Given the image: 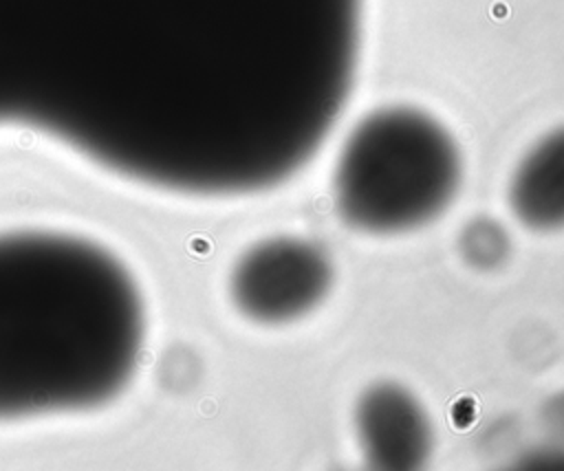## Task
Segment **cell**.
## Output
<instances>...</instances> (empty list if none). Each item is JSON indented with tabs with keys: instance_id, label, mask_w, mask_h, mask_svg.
<instances>
[{
	"instance_id": "1",
	"label": "cell",
	"mask_w": 564,
	"mask_h": 471,
	"mask_svg": "<svg viewBox=\"0 0 564 471\" xmlns=\"http://www.w3.org/2000/svg\"><path fill=\"white\" fill-rule=\"evenodd\" d=\"M361 0H0V75L90 163L183 196L302 169L359 62Z\"/></svg>"
},
{
	"instance_id": "2",
	"label": "cell",
	"mask_w": 564,
	"mask_h": 471,
	"mask_svg": "<svg viewBox=\"0 0 564 471\" xmlns=\"http://www.w3.org/2000/svg\"><path fill=\"white\" fill-rule=\"evenodd\" d=\"M139 286L106 249L66 233L0 236V420L101 407L134 376Z\"/></svg>"
},
{
	"instance_id": "3",
	"label": "cell",
	"mask_w": 564,
	"mask_h": 471,
	"mask_svg": "<svg viewBox=\"0 0 564 471\" xmlns=\"http://www.w3.org/2000/svg\"><path fill=\"white\" fill-rule=\"evenodd\" d=\"M463 156L432 114L392 106L366 114L346 136L333 172V202L355 231L408 233L436 220L458 194Z\"/></svg>"
},
{
	"instance_id": "4",
	"label": "cell",
	"mask_w": 564,
	"mask_h": 471,
	"mask_svg": "<svg viewBox=\"0 0 564 471\" xmlns=\"http://www.w3.org/2000/svg\"><path fill=\"white\" fill-rule=\"evenodd\" d=\"M333 284L328 253L300 236H273L249 247L231 269L229 295L256 324H289L317 308Z\"/></svg>"
},
{
	"instance_id": "5",
	"label": "cell",
	"mask_w": 564,
	"mask_h": 471,
	"mask_svg": "<svg viewBox=\"0 0 564 471\" xmlns=\"http://www.w3.org/2000/svg\"><path fill=\"white\" fill-rule=\"evenodd\" d=\"M355 431L364 460L375 469H416L432 451L425 407L397 383H377L359 396Z\"/></svg>"
},
{
	"instance_id": "6",
	"label": "cell",
	"mask_w": 564,
	"mask_h": 471,
	"mask_svg": "<svg viewBox=\"0 0 564 471\" xmlns=\"http://www.w3.org/2000/svg\"><path fill=\"white\" fill-rule=\"evenodd\" d=\"M509 207L533 231L564 229V128L520 158L509 180Z\"/></svg>"
}]
</instances>
